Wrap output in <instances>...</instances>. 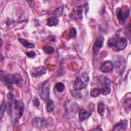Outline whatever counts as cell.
<instances>
[{
	"label": "cell",
	"instance_id": "1",
	"mask_svg": "<svg viewBox=\"0 0 131 131\" xmlns=\"http://www.w3.org/2000/svg\"><path fill=\"white\" fill-rule=\"evenodd\" d=\"M107 43L109 47L113 51L118 52L126 48L127 41L125 38L119 35H115L108 39Z\"/></svg>",
	"mask_w": 131,
	"mask_h": 131
},
{
	"label": "cell",
	"instance_id": "2",
	"mask_svg": "<svg viewBox=\"0 0 131 131\" xmlns=\"http://www.w3.org/2000/svg\"><path fill=\"white\" fill-rule=\"evenodd\" d=\"M89 76L86 73H82L75 79L73 88L75 91H80L86 87L89 82Z\"/></svg>",
	"mask_w": 131,
	"mask_h": 131
},
{
	"label": "cell",
	"instance_id": "3",
	"mask_svg": "<svg viewBox=\"0 0 131 131\" xmlns=\"http://www.w3.org/2000/svg\"><path fill=\"white\" fill-rule=\"evenodd\" d=\"M39 97L43 101H47L50 96V83L48 80L44 81L40 86L38 91Z\"/></svg>",
	"mask_w": 131,
	"mask_h": 131
},
{
	"label": "cell",
	"instance_id": "4",
	"mask_svg": "<svg viewBox=\"0 0 131 131\" xmlns=\"http://www.w3.org/2000/svg\"><path fill=\"white\" fill-rule=\"evenodd\" d=\"M9 102L11 104V106H13L16 117L17 118H20L23 114L24 110V106L23 102L21 101L15 99L13 101L11 102L9 101Z\"/></svg>",
	"mask_w": 131,
	"mask_h": 131
},
{
	"label": "cell",
	"instance_id": "5",
	"mask_svg": "<svg viewBox=\"0 0 131 131\" xmlns=\"http://www.w3.org/2000/svg\"><path fill=\"white\" fill-rule=\"evenodd\" d=\"M129 12L130 10L126 6L122 8H118L116 10L117 17L120 21L124 22L128 16Z\"/></svg>",
	"mask_w": 131,
	"mask_h": 131
},
{
	"label": "cell",
	"instance_id": "6",
	"mask_svg": "<svg viewBox=\"0 0 131 131\" xmlns=\"http://www.w3.org/2000/svg\"><path fill=\"white\" fill-rule=\"evenodd\" d=\"M47 73L46 69L43 66H39L35 67L31 70L30 73L32 77L35 78L40 77Z\"/></svg>",
	"mask_w": 131,
	"mask_h": 131
},
{
	"label": "cell",
	"instance_id": "7",
	"mask_svg": "<svg viewBox=\"0 0 131 131\" xmlns=\"http://www.w3.org/2000/svg\"><path fill=\"white\" fill-rule=\"evenodd\" d=\"M103 42L104 37L102 36H99L96 38L93 47V51L95 55L98 54L100 49L103 46Z\"/></svg>",
	"mask_w": 131,
	"mask_h": 131
},
{
	"label": "cell",
	"instance_id": "8",
	"mask_svg": "<svg viewBox=\"0 0 131 131\" xmlns=\"http://www.w3.org/2000/svg\"><path fill=\"white\" fill-rule=\"evenodd\" d=\"M3 71L1 70V81L8 87L9 89L12 87V85L13 84V82L12 78V75H6L3 74Z\"/></svg>",
	"mask_w": 131,
	"mask_h": 131
},
{
	"label": "cell",
	"instance_id": "9",
	"mask_svg": "<svg viewBox=\"0 0 131 131\" xmlns=\"http://www.w3.org/2000/svg\"><path fill=\"white\" fill-rule=\"evenodd\" d=\"M114 68V64L111 61H105L101 65L100 71L103 73H108L112 71Z\"/></svg>",
	"mask_w": 131,
	"mask_h": 131
},
{
	"label": "cell",
	"instance_id": "10",
	"mask_svg": "<svg viewBox=\"0 0 131 131\" xmlns=\"http://www.w3.org/2000/svg\"><path fill=\"white\" fill-rule=\"evenodd\" d=\"M115 66L118 73L122 74L123 72L125 67V61L123 58L119 56L117 59L115 61Z\"/></svg>",
	"mask_w": 131,
	"mask_h": 131
},
{
	"label": "cell",
	"instance_id": "11",
	"mask_svg": "<svg viewBox=\"0 0 131 131\" xmlns=\"http://www.w3.org/2000/svg\"><path fill=\"white\" fill-rule=\"evenodd\" d=\"M83 7L79 6L73 9L72 11V16L74 19L81 20L82 19Z\"/></svg>",
	"mask_w": 131,
	"mask_h": 131
},
{
	"label": "cell",
	"instance_id": "12",
	"mask_svg": "<svg viewBox=\"0 0 131 131\" xmlns=\"http://www.w3.org/2000/svg\"><path fill=\"white\" fill-rule=\"evenodd\" d=\"M34 123L37 127L40 128L47 127L49 125V123L47 120L39 117H36L34 119Z\"/></svg>",
	"mask_w": 131,
	"mask_h": 131
},
{
	"label": "cell",
	"instance_id": "13",
	"mask_svg": "<svg viewBox=\"0 0 131 131\" xmlns=\"http://www.w3.org/2000/svg\"><path fill=\"white\" fill-rule=\"evenodd\" d=\"M127 125H128L127 120H121L114 126L113 129V130H116V131L125 130L127 129Z\"/></svg>",
	"mask_w": 131,
	"mask_h": 131
},
{
	"label": "cell",
	"instance_id": "14",
	"mask_svg": "<svg viewBox=\"0 0 131 131\" xmlns=\"http://www.w3.org/2000/svg\"><path fill=\"white\" fill-rule=\"evenodd\" d=\"M12 78L13 83L18 86H21L23 83V79L19 73H15L12 75Z\"/></svg>",
	"mask_w": 131,
	"mask_h": 131
},
{
	"label": "cell",
	"instance_id": "15",
	"mask_svg": "<svg viewBox=\"0 0 131 131\" xmlns=\"http://www.w3.org/2000/svg\"><path fill=\"white\" fill-rule=\"evenodd\" d=\"M98 81L99 84L102 86H110L111 84V80L107 77L104 75H101L99 77Z\"/></svg>",
	"mask_w": 131,
	"mask_h": 131
},
{
	"label": "cell",
	"instance_id": "16",
	"mask_svg": "<svg viewBox=\"0 0 131 131\" xmlns=\"http://www.w3.org/2000/svg\"><path fill=\"white\" fill-rule=\"evenodd\" d=\"M92 115V112L87 111L84 109H81L79 113V118L81 121H83L84 120L89 118Z\"/></svg>",
	"mask_w": 131,
	"mask_h": 131
},
{
	"label": "cell",
	"instance_id": "17",
	"mask_svg": "<svg viewBox=\"0 0 131 131\" xmlns=\"http://www.w3.org/2000/svg\"><path fill=\"white\" fill-rule=\"evenodd\" d=\"M18 40L23 46L27 48H34L35 47V45L34 43L28 41L26 39L23 38H18Z\"/></svg>",
	"mask_w": 131,
	"mask_h": 131
},
{
	"label": "cell",
	"instance_id": "18",
	"mask_svg": "<svg viewBox=\"0 0 131 131\" xmlns=\"http://www.w3.org/2000/svg\"><path fill=\"white\" fill-rule=\"evenodd\" d=\"M59 23V20L57 17L52 16L49 17L47 19V25L50 27H52L57 25Z\"/></svg>",
	"mask_w": 131,
	"mask_h": 131
},
{
	"label": "cell",
	"instance_id": "19",
	"mask_svg": "<svg viewBox=\"0 0 131 131\" xmlns=\"http://www.w3.org/2000/svg\"><path fill=\"white\" fill-rule=\"evenodd\" d=\"M55 108V104L54 101L50 99H49L47 101L46 103V110L48 113L52 112Z\"/></svg>",
	"mask_w": 131,
	"mask_h": 131
},
{
	"label": "cell",
	"instance_id": "20",
	"mask_svg": "<svg viewBox=\"0 0 131 131\" xmlns=\"http://www.w3.org/2000/svg\"><path fill=\"white\" fill-rule=\"evenodd\" d=\"M65 89V85L62 82H58L55 85V90L58 93L62 92Z\"/></svg>",
	"mask_w": 131,
	"mask_h": 131
},
{
	"label": "cell",
	"instance_id": "21",
	"mask_svg": "<svg viewBox=\"0 0 131 131\" xmlns=\"http://www.w3.org/2000/svg\"><path fill=\"white\" fill-rule=\"evenodd\" d=\"M105 111V105L103 102H99L98 104L97 112L100 115H103Z\"/></svg>",
	"mask_w": 131,
	"mask_h": 131
},
{
	"label": "cell",
	"instance_id": "22",
	"mask_svg": "<svg viewBox=\"0 0 131 131\" xmlns=\"http://www.w3.org/2000/svg\"><path fill=\"white\" fill-rule=\"evenodd\" d=\"M42 50L46 54H50L54 51V47L49 45H46L43 46V47L42 48Z\"/></svg>",
	"mask_w": 131,
	"mask_h": 131
},
{
	"label": "cell",
	"instance_id": "23",
	"mask_svg": "<svg viewBox=\"0 0 131 131\" xmlns=\"http://www.w3.org/2000/svg\"><path fill=\"white\" fill-rule=\"evenodd\" d=\"M100 89L98 88H95L92 89L90 95L93 97H97L100 94Z\"/></svg>",
	"mask_w": 131,
	"mask_h": 131
},
{
	"label": "cell",
	"instance_id": "24",
	"mask_svg": "<svg viewBox=\"0 0 131 131\" xmlns=\"http://www.w3.org/2000/svg\"><path fill=\"white\" fill-rule=\"evenodd\" d=\"M63 11V6H60L59 8H57L53 12V13H54V15H55V17H59L61 16L62 15V14Z\"/></svg>",
	"mask_w": 131,
	"mask_h": 131
},
{
	"label": "cell",
	"instance_id": "25",
	"mask_svg": "<svg viewBox=\"0 0 131 131\" xmlns=\"http://www.w3.org/2000/svg\"><path fill=\"white\" fill-rule=\"evenodd\" d=\"M100 89V93L103 95H107L111 93V89L110 86L102 87Z\"/></svg>",
	"mask_w": 131,
	"mask_h": 131
},
{
	"label": "cell",
	"instance_id": "26",
	"mask_svg": "<svg viewBox=\"0 0 131 131\" xmlns=\"http://www.w3.org/2000/svg\"><path fill=\"white\" fill-rule=\"evenodd\" d=\"M6 103L5 102V100H4L2 103H1V118L2 119L3 117V115H4V112L6 110Z\"/></svg>",
	"mask_w": 131,
	"mask_h": 131
},
{
	"label": "cell",
	"instance_id": "27",
	"mask_svg": "<svg viewBox=\"0 0 131 131\" xmlns=\"http://www.w3.org/2000/svg\"><path fill=\"white\" fill-rule=\"evenodd\" d=\"M76 34H77V31L75 28H72L69 31V38L70 39L74 37L76 35Z\"/></svg>",
	"mask_w": 131,
	"mask_h": 131
},
{
	"label": "cell",
	"instance_id": "28",
	"mask_svg": "<svg viewBox=\"0 0 131 131\" xmlns=\"http://www.w3.org/2000/svg\"><path fill=\"white\" fill-rule=\"evenodd\" d=\"M26 54L27 56L28 57H29V58H33V57H34L35 56V55H36L35 52H34V51H30V52H29L26 53Z\"/></svg>",
	"mask_w": 131,
	"mask_h": 131
},
{
	"label": "cell",
	"instance_id": "29",
	"mask_svg": "<svg viewBox=\"0 0 131 131\" xmlns=\"http://www.w3.org/2000/svg\"><path fill=\"white\" fill-rule=\"evenodd\" d=\"M33 104L35 106H38L40 104V102L38 99L35 98L33 100Z\"/></svg>",
	"mask_w": 131,
	"mask_h": 131
}]
</instances>
